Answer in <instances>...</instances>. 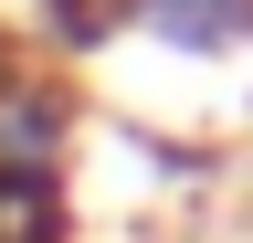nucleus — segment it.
Instances as JSON below:
<instances>
[{
  "label": "nucleus",
  "instance_id": "obj_1",
  "mask_svg": "<svg viewBox=\"0 0 253 243\" xmlns=\"http://www.w3.org/2000/svg\"><path fill=\"white\" fill-rule=\"evenodd\" d=\"M63 159H74V85L0 32V169H63Z\"/></svg>",
  "mask_w": 253,
  "mask_h": 243
},
{
  "label": "nucleus",
  "instance_id": "obj_2",
  "mask_svg": "<svg viewBox=\"0 0 253 243\" xmlns=\"http://www.w3.org/2000/svg\"><path fill=\"white\" fill-rule=\"evenodd\" d=\"M126 32L148 53H169V64H190V74H211V64L253 53V0H137Z\"/></svg>",
  "mask_w": 253,
  "mask_h": 243
},
{
  "label": "nucleus",
  "instance_id": "obj_3",
  "mask_svg": "<svg viewBox=\"0 0 253 243\" xmlns=\"http://www.w3.org/2000/svg\"><path fill=\"white\" fill-rule=\"evenodd\" d=\"M0 243H74L63 169H0Z\"/></svg>",
  "mask_w": 253,
  "mask_h": 243
},
{
  "label": "nucleus",
  "instance_id": "obj_4",
  "mask_svg": "<svg viewBox=\"0 0 253 243\" xmlns=\"http://www.w3.org/2000/svg\"><path fill=\"white\" fill-rule=\"evenodd\" d=\"M126 21H137V0H32L42 53H116Z\"/></svg>",
  "mask_w": 253,
  "mask_h": 243
}]
</instances>
